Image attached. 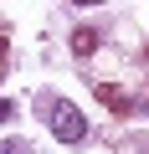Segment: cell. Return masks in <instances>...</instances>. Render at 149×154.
I'll use <instances>...</instances> for the list:
<instances>
[{"instance_id":"6da1fadb","label":"cell","mask_w":149,"mask_h":154,"mask_svg":"<svg viewBox=\"0 0 149 154\" xmlns=\"http://www.w3.org/2000/svg\"><path fill=\"white\" fill-rule=\"evenodd\" d=\"M41 113L51 118V134H57L62 144H77V139L88 134V118H82V108H72L67 98H41Z\"/></svg>"},{"instance_id":"7a4b0ae2","label":"cell","mask_w":149,"mask_h":154,"mask_svg":"<svg viewBox=\"0 0 149 154\" xmlns=\"http://www.w3.org/2000/svg\"><path fill=\"white\" fill-rule=\"evenodd\" d=\"M93 93H98V98H103V103H108L113 113H134V103H129V98H123V93H118L113 82H103V88H93Z\"/></svg>"},{"instance_id":"3957f363","label":"cell","mask_w":149,"mask_h":154,"mask_svg":"<svg viewBox=\"0 0 149 154\" xmlns=\"http://www.w3.org/2000/svg\"><path fill=\"white\" fill-rule=\"evenodd\" d=\"M72 51H77V57H93L98 51V31H72Z\"/></svg>"},{"instance_id":"277c9868","label":"cell","mask_w":149,"mask_h":154,"mask_svg":"<svg viewBox=\"0 0 149 154\" xmlns=\"http://www.w3.org/2000/svg\"><path fill=\"white\" fill-rule=\"evenodd\" d=\"M11 118H16V103H11V98H0V123H11Z\"/></svg>"},{"instance_id":"5b68a950","label":"cell","mask_w":149,"mask_h":154,"mask_svg":"<svg viewBox=\"0 0 149 154\" xmlns=\"http://www.w3.org/2000/svg\"><path fill=\"white\" fill-rule=\"evenodd\" d=\"M0 154H26V139H11V144H0Z\"/></svg>"},{"instance_id":"8992f818","label":"cell","mask_w":149,"mask_h":154,"mask_svg":"<svg viewBox=\"0 0 149 154\" xmlns=\"http://www.w3.org/2000/svg\"><path fill=\"white\" fill-rule=\"evenodd\" d=\"M0 72H5V41H0Z\"/></svg>"},{"instance_id":"52a82bcc","label":"cell","mask_w":149,"mask_h":154,"mask_svg":"<svg viewBox=\"0 0 149 154\" xmlns=\"http://www.w3.org/2000/svg\"><path fill=\"white\" fill-rule=\"evenodd\" d=\"M72 5H93V0H72Z\"/></svg>"}]
</instances>
